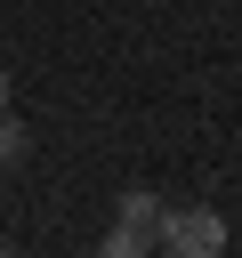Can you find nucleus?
I'll return each instance as SVG.
<instances>
[{"instance_id": "f257e3e1", "label": "nucleus", "mask_w": 242, "mask_h": 258, "mask_svg": "<svg viewBox=\"0 0 242 258\" xmlns=\"http://www.w3.org/2000/svg\"><path fill=\"white\" fill-rule=\"evenodd\" d=\"M145 250H161V194L129 185L121 194V226L105 234V258H145Z\"/></svg>"}, {"instance_id": "f03ea898", "label": "nucleus", "mask_w": 242, "mask_h": 258, "mask_svg": "<svg viewBox=\"0 0 242 258\" xmlns=\"http://www.w3.org/2000/svg\"><path fill=\"white\" fill-rule=\"evenodd\" d=\"M161 250L169 258H218L226 250V218L218 210H161Z\"/></svg>"}, {"instance_id": "7ed1b4c3", "label": "nucleus", "mask_w": 242, "mask_h": 258, "mask_svg": "<svg viewBox=\"0 0 242 258\" xmlns=\"http://www.w3.org/2000/svg\"><path fill=\"white\" fill-rule=\"evenodd\" d=\"M24 153H32V129H24V121H16L8 105H0V169H16Z\"/></svg>"}, {"instance_id": "20e7f679", "label": "nucleus", "mask_w": 242, "mask_h": 258, "mask_svg": "<svg viewBox=\"0 0 242 258\" xmlns=\"http://www.w3.org/2000/svg\"><path fill=\"white\" fill-rule=\"evenodd\" d=\"M0 105H8V64H0Z\"/></svg>"}]
</instances>
